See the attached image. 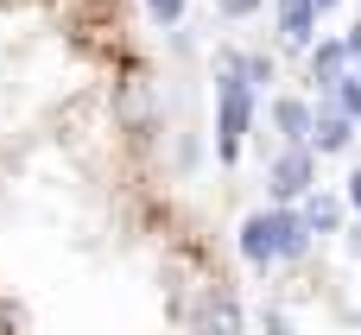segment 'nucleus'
<instances>
[{
  "label": "nucleus",
  "instance_id": "obj_1",
  "mask_svg": "<svg viewBox=\"0 0 361 335\" xmlns=\"http://www.w3.org/2000/svg\"><path fill=\"white\" fill-rule=\"evenodd\" d=\"M254 133V89L241 82V51L216 57V158L235 165Z\"/></svg>",
  "mask_w": 361,
  "mask_h": 335
},
{
  "label": "nucleus",
  "instance_id": "obj_10",
  "mask_svg": "<svg viewBox=\"0 0 361 335\" xmlns=\"http://www.w3.org/2000/svg\"><path fill=\"white\" fill-rule=\"evenodd\" d=\"M279 215V266H292V260H305L311 253V234H305V222H298V209H273Z\"/></svg>",
  "mask_w": 361,
  "mask_h": 335
},
{
  "label": "nucleus",
  "instance_id": "obj_11",
  "mask_svg": "<svg viewBox=\"0 0 361 335\" xmlns=\"http://www.w3.org/2000/svg\"><path fill=\"white\" fill-rule=\"evenodd\" d=\"M330 95H336V114H343V120L355 127V120H361V76H343V82H336Z\"/></svg>",
  "mask_w": 361,
  "mask_h": 335
},
{
  "label": "nucleus",
  "instance_id": "obj_14",
  "mask_svg": "<svg viewBox=\"0 0 361 335\" xmlns=\"http://www.w3.org/2000/svg\"><path fill=\"white\" fill-rule=\"evenodd\" d=\"M260 335H298V329H292L286 310H267V317H260Z\"/></svg>",
  "mask_w": 361,
  "mask_h": 335
},
{
  "label": "nucleus",
  "instance_id": "obj_3",
  "mask_svg": "<svg viewBox=\"0 0 361 335\" xmlns=\"http://www.w3.org/2000/svg\"><path fill=\"white\" fill-rule=\"evenodd\" d=\"M235 247H241V260H247L254 272H273V266H279V215H273V209H254V215L241 222Z\"/></svg>",
  "mask_w": 361,
  "mask_h": 335
},
{
  "label": "nucleus",
  "instance_id": "obj_7",
  "mask_svg": "<svg viewBox=\"0 0 361 335\" xmlns=\"http://www.w3.org/2000/svg\"><path fill=\"white\" fill-rule=\"evenodd\" d=\"M267 120H273V133H279L286 146H305V139H311V101H298V95H273Z\"/></svg>",
  "mask_w": 361,
  "mask_h": 335
},
{
  "label": "nucleus",
  "instance_id": "obj_18",
  "mask_svg": "<svg viewBox=\"0 0 361 335\" xmlns=\"http://www.w3.org/2000/svg\"><path fill=\"white\" fill-rule=\"evenodd\" d=\"M311 6H317V13H330V6H343V0H311Z\"/></svg>",
  "mask_w": 361,
  "mask_h": 335
},
{
  "label": "nucleus",
  "instance_id": "obj_16",
  "mask_svg": "<svg viewBox=\"0 0 361 335\" xmlns=\"http://www.w3.org/2000/svg\"><path fill=\"white\" fill-rule=\"evenodd\" d=\"M343 196H349V209H355V215H361V165H355V171H349V190H343Z\"/></svg>",
  "mask_w": 361,
  "mask_h": 335
},
{
  "label": "nucleus",
  "instance_id": "obj_8",
  "mask_svg": "<svg viewBox=\"0 0 361 335\" xmlns=\"http://www.w3.org/2000/svg\"><path fill=\"white\" fill-rule=\"evenodd\" d=\"M298 209V222H305V234L311 241H324V234H336L343 228V196H330V190H311L305 203H292Z\"/></svg>",
  "mask_w": 361,
  "mask_h": 335
},
{
  "label": "nucleus",
  "instance_id": "obj_6",
  "mask_svg": "<svg viewBox=\"0 0 361 335\" xmlns=\"http://www.w3.org/2000/svg\"><path fill=\"white\" fill-rule=\"evenodd\" d=\"M197 335H241V304L228 285H209V298L197 310Z\"/></svg>",
  "mask_w": 361,
  "mask_h": 335
},
{
  "label": "nucleus",
  "instance_id": "obj_17",
  "mask_svg": "<svg viewBox=\"0 0 361 335\" xmlns=\"http://www.w3.org/2000/svg\"><path fill=\"white\" fill-rule=\"evenodd\" d=\"M343 247H349V253H355V260H361V222H355V228H349V234H343Z\"/></svg>",
  "mask_w": 361,
  "mask_h": 335
},
{
  "label": "nucleus",
  "instance_id": "obj_13",
  "mask_svg": "<svg viewBox=\"0 0 361 335\" xmlns=\"http://www.w3.org/2000/svg\"><path fill=\"white\" fill-rule=\"evenodd\" d=\"M260 6H267V0H216V13H222V19H254Z\"/></svg>",
  "mask_w": 361,
  "mask_h": 335
},
{
  "label": "nucleus",
  "instance_id": "obj_9",
  "mask_svg": "<svg viewBox=\"0 0 361 335\" xmlns=\"http://www.w3.org/2000/svg\"><path fill=\"white\" fill-rule=\"evenodd\" d=\"M317 19H324V13H317L311 0H279V38H286L292 51H311V44H317Z\"/></svg>",
  "mask_w": 361,
  "mask_h": 335
},
{
  "label": "nucleus",
  "instance_id": "obj_15",
  "mask_svg": "<svg viewBox=\"0 0 361 335\" xmlns=\"http://www.w3.org/2000/svg\"><path fill=\"white\" fill-rule=\"evenodd\" d=\"M343 57L361 63V13H355V25H349V38H343Z\"/></svg>",
  "mask_w": 361,
  "mask_h": 335
},
{
  "label": "nucleus",
  "instance_id": "obj_5",
  "mask_svg": "<svg viewBox=\"0 0 361 335\" xmlns=\"http://www.w3.org/2000/svg\"><path fill=\"white\" fill-rule=\"evenodd\" d=\"M355 146V127L336 114V108H311V139H305V152L311 158H336V152H349Z\"/></svg>",
  "mask_w": 361,
  "mask_h": 335
},
{
  "label": "nucleus",
  "instance_id": "obj_2",
  "mask_svg": "<svg viewBox=\"0 0 361 335\" xmlns=\"http://www.w3.org/2000/svg\"><path fill=\"white\" fill-rule=\"evenodd\" d=\"M267 190H273V209H292L317 190V158L305 146H279L273 165H267Z\"/></svg>",
  "mask_w": 361,
  "mask_h": 335
},
{
  "label": "nucleus",
  "instance_id": "obj_4",
  "mask_svg": "<svg viewBox=\"0 0 361 335\" xmlns=\"http://www.w3.org/2000/svg\"><path fill=\"white\" fill-rule=\"evenodd\" d=\"M349 76V57H343V38H317L311 51H305V82L317 89V95H330L336 82Z\"/></svg>",
  "mask_w": 361,
  "mask_h": 335
},
{
  "label": "nucleus",
  "instance_id": "obj_19",
  "mask_svg": "<svg viewBox=\"0 0 361 335\" xmlns=\"http://www.w3.org/2000/svg\"><path fill=\"white\" fill-rule=\"evenodd\" d=\"M0 335H13V323H6V317H0Z\"/></svg>",
  "mask_w": 361,
  "mask_h": 335
},
{
  "label": "nucleus",
  "instance_id": "obj_12",
  "mask_svg": "<svg viewBox=\"0 0 361 335\" xmlns=\"http://www.w3.org/2000/svg\"><path fill=\"white\" fill-rule=\"evenodd\" d=\"M146 13H152V25H178L184 19V0H146Z\"/></svg>",
  "mask_w": 361,
  "mask_h": 335
}]
</instances>
